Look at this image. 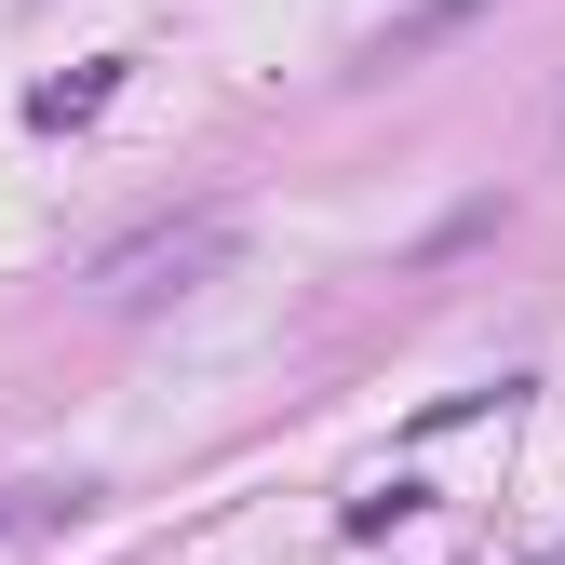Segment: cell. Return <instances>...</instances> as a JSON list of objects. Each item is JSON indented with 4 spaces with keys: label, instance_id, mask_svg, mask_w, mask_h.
<instances>
[{
    "label": "cell",
    "instance_id": "1",
    "mask_svg": "<svg viewBox=\"0 0 565 565\" xmlns=\"http://www.w3.org/2000/svg\"><path fill=\"white\" fill-rule=\"evenodd\" d=\"M230 256V216H189V230H149V243H121L108 269H95V297L108 310H135V297H175L189 269H216Z\"/></svg>",
    "mask_w": 565,
    "mask_h": 565
},
{
    "label": "cell",
    "instance_id": "2",
    "mask_svg": "<svg viewBox=\"0 0 565 565\" xmlns=\"http://www.w3.org/2000/svg\"><path fill=\"white\" fill-rule=\"evenodd\" d=\"M484 14H499V0H417V14H391L364 54H350V82H391V67H417V54H445L458 28H484Z\"/></svg>",
    "mask_w": 565,
    "mask_h": 565
},
{
    "label": "cell",
    "instance_id": "3",
    "mask_svg": "<svg viewBox=\"0 0 565 565\" xmlns=\"http://www.w3.org/2000/svg\"><path fill=\"white\" fill-rule=\"evenodd\" d=\"M108 82H121V67H67V82H41V95H28V121H41V135L95 121V108H108Z\"/></svg>",
    "mask_w": 565,
    "mask_h": 565
},
{
    "label": "cell",
    "instance_id": "4",
    "mask_svg": "<svg viewBox=\"0 0 565 565\" xmlns=\"http://www.w3.org/2000/svg\"><path fill=\"white\" fill-rule=\"evenodd\" d=\"M404 512H431V484H417V471H391V484H377V499H350V539H391Z\"/></svg>",
    "mask_w": 565,
    "mask_h": 565
},
{
    "label": "cell",
    "instance_id": "5",
    "mask_svg": "<svg viewBox=\"0 0 565 565\" xmlns=\"http://www.w3.org/2000/svg\"><path fill=\"white\" fill-rule=\"evenodd\" d=\"M499 404H512V377H484V391H445L431 417H417V431H471V417H499Z\"/></svg>",
    "mask_w": 565,
    "mask_h": 565
},
{
    "label": "cell",
    "instance_id": "6",
    "mask_svg": "<svg viewBox=\"0 0 565 565\" xmlns=\"http://www.w3.org/2000/svg\"><path fill=\"white\" fill-rule=\"evenodd\" d=\"M552 565H565V552H552Z\"/></svg>",
    "mask_w": 565,
    "mask_h": 565
}]
</instances>
